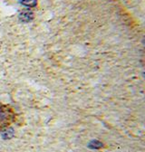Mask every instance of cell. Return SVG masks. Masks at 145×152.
<instances>
[{
	"label": "cell",
	"mask_w": 145,
	"mask_h": 152,
	"mask_svg": "<svg viewBox=\"0 0 145 152\" xmlns=\"http://www.w3.org/2000/svg\"><path fill=\"white\" fill-rule=\"evenodd\" d=\"M14 119L13 111L7 106H0V127L8 125Z\"/></svg>",
	"instance_id": "cell-1"
}]
</instances>
